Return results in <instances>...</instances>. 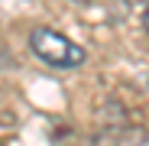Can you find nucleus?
<instances>
[{
	"instance_id": "f03ea898",
	"label": "nucleus",
	"mask_w": 149,
	"mask_h": 146,
	"mask_svg": "<svg viewBox=\"0 0 149 146\" xmlns=\"http://www.w3.org/2000/svg\"><path fill=\"white\" fill-rule=\"evenodd\" d=\"M143 29L149 33V3H146V10H143Z\"/></svg>"
},
{
	"instance_id": "7ed1b4c3",
	"label": "nucleus",
	"mask_w": 149,
	"mask_h": 146,
	"mask_svg": "<svg viewBox=\"0 0 149 146\" xmlns=\"http://www.w3.org/2000/svg\"><path fill=\"white\" fill-rule=\"evenodd\" d=\"M74 3H97V0H74Z\"/></svg>"
},
{
	"instance_id": "f257e3e1",
	"label": "nucleus",
	"mask_w": 149,
	"mask_h": 146,
	"mask_svg": "<svg viewBox=\"0 0 149 146\" xmlns=\"http://www.w3.org/2000/svg\"><path fill=\"white\" fill-rule=\"evenodd\" d=\"M29 49L36 52L39 62L52 65V68H78L84 62V49L52 26H36L29 33Z\"/></svg>"
},
{
	"instance_id": "20e7f679",
	"label": "nucleus",
	"mask_w": 149,
	"mask_h": 146,
	"mask_svg": "<svg viewBox=\"0 0 149 146\" xmlns=\"http://www.w3.org/2000/svg\"><path fill=\"white\" fill-rule=\"evenodd\" d=\"M0 146H3V143H0Z\"/></svg>"
}]
</instances>
